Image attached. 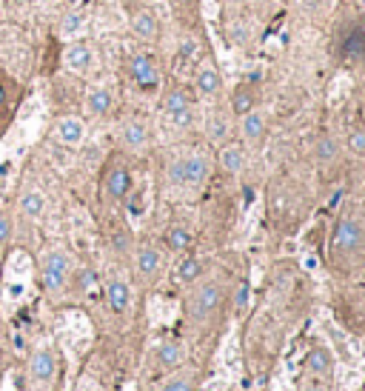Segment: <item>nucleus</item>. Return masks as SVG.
I'll list each match as a JSON object with an SVG mask.
<instances>
[{
  "mask_svg": "<svg viewBox=\"0 0 365 391\" xmlns=\"http://www.w3.org/2000/svg\"><path fill=\"white\" fill-rule=\"evenodd\" d=\"M72 277V257L63 249H52L40 260V286L49 294H60Z\"/></svg>",
  "mask_w": 365,
  "mask_h": 391,
  "instance_id": "nucleus-1",
  "label": "nucleus"
},
{
  "mask_svg": "<svg viewBox=\"0 0 365 391\" xmlns=\"http://www.w3.org/2000/svg\"><path fill=\"white\" fill-rule=\"evenodd\" d=\"M365 246V231L357 220L351 217H343L337 226H334V234H331V254L337 263L343 260H351L354 254H359Z\"/></svg>",
  "mask_w": 365,
  "mask_h": 391,
  "instance_id": "nucleus-2",
  "label": "nucleus"
},
{
  "mask_svg": "<svg viewBox=\"0 0 365 391\" xmlns=\"http://www.w3.org/2000/svg\"><path fill=\"white\" fill-rule=\"evenodd\" d=\"M20 103H23V86L6 69H0V137L12 129Z\"/></svg>",
  "mask_w": 365,
  "mask_h": 391,
  "instance_id": "nucleus-3",
  "label": "nucleus"
},
{
  "mask_svg": "<svg viewBox=\"0 0 365 391\" xmlns=\"http://www.w3.org/2000/svg\"><path fill=\"white\" fill-rule=\"evenodd\" d=\"M205 177H208V160L203 155L177 158L169 166V180L174 186H200Z\"/></svg>",
  "mask_w": 365,
  "mask_h": 391,
  "instance_id": "nucleus-4",
  "label": "nucleus"
},
{
  "mask_svg": "<svg viewBox=\"0 0 365 391\" xmlns=\"http://www.w3.org/2000/svg\"><path fill=\"white\" fill-rule=\"evenodd\" d=\"M126 72H129V80L140 89V92H155L160 86V66H157V60L146 52L129 57Z\"/></svg>",
  "mask_w": 365,
  "mask_h": 391,
  "instance_id": "nucleus-5",
  "label": "nucleus"
},
{
  "mask_svg": "<svg viewBox=\"0 0 365 391\" xmlns=\"http://www.w3.org/2000/svg\"><path fill=\"white\" fill-rule=\"evenodd\" d=\"M132 194V171L126 163L111 160L103 171V197L109 203H123Z\"/></svg>",
  "mask_w": 365,
  "mask_h": 391,
  "instance_id": "nucleus-6",
  "label": "nucleus"
},
{
  "mask_svg": "<svg viewBox=\"0 0 365 391\" xmlns=\"http://www.w3.org/2000/svg\"><path fill=\"white\" fill-rule=\"evenodd\" d=\"M337 57L343 60V63H351V66L365 60V26L362 23H348L340 32Z\"/></svg>",
  "mask_w": 365,
  "mask_h": 391,
  "instance_id": "nucleus-7",
  "label": "nucleus"
},
{
  "mask_svg": "<svg viewBox=\"0 0 365 391\" xmlns=\"http://www.w3.org/2000/svg\"><path fill=\"white\" fill-rule=\"evenodd\" d=\"M220 300H223V289L217 283L197 286L194 294L189 297V314L194 320H205V317H211L220 309Z\"/></svg>",
  "mask_w": 365,
  "mask_h": 391,
  "instance_id": "nucleus-8",
  "label": "nucleus"
},
{
  "mask_svg": "<svg viewBox=\"0 0 365 391\" xmlns=\"http://www.w3.org/2000/svg\"><path fill=\"white\" fill-rule=\"evenodd\" d=\"M63 66L75 75H86L91 66H95V49L83 40H72L63 49Z\"/></svg>",
  "mask_w": 365,
  "mask_h": 391,
  "instance_id": "nucleus-9",
  "label": "nucleus"
},
{
  "mask_svg": "<svg viewBox=\"0 0 365 391\" xmlns=\"http://www.w3.org/2000/svg\"><path fill=\"white\" fill-rule=\"evenodd\" d=\"M163 109H166V114L171 117L174 126H186L189 120H192V100H189V95L182 92V89H174V92L166 95Z\"/></svg>",
  "mask_w": 365,
  "mask_h": 391,
  "instance_id": "nucleus-10",
  "label": "nucleus"
},
{
  "mask_svg": "<svg viewBox=\"0 0 365 391\" xmlns=\"http://www.w3.org/2000/svg\"><path fill=\"white\" fill-rule=\"evenodd\" d=\"M54 137L63 146H80L83 137H86V123L80 117H72V114L57 117L54 120Z\"/></svg>",
  "mask_w": 365,
  "mask_h": 391,
  "instance_id": "nucleus-11",
  "label": "nucleus"
},
{
  "mask_svg": "<svg viewBox=\"0 0 365 391\" xmlns=\"http://www.w3.org/2000/svg\"><path fill=\"white\" fill-rule=\"evenodd\" d=\"M17 208H20V215H23V217L38 220V217H43V212H46V194H43L40 189H35V186H29V189L20 192V197H17Z\"/></svg>",
  "mask_w": 365,
  "mask_h": 391,
  "instance_id": "nucleus-12",
  "label": "nucleus"
},
{
  "mask_svg": "<svg viewBox=\"0 0 365 391\" xmlns=\"http://www.w3.org/2000/svg\"><path fill=\"white\" fill-rule=\"evenodd\" d=\"M54 369H57V363H54V354L49 348L35 351L32 360H29V374H32V380H38V383H49L54 377Z\"/></svg>",
  "mask_w": 365,
  "mask_h": 391,
  "instance_id": "nucleus-13",
  "label": "nucleus"
},
{
  "mask_svg": "<svg viewBox=\"0 0 365 391\" xmlns=\"http://www.w3.org/2000/svg\"><path fill=\"white\" fill-rule=\"evenodd\" d=\"M160 266H163V257H160V252H157L155 246H143V249H137L134 268H137V275H140V277L151 280V277H155V275L160 272Z\"/></svg>",
  "mask_w": 365,
  "mask_h": 391,
  "instance_id": "nucleus-14",
  "label": "nucleus"
},
{
  "mask_svg": "<svg viewBox=\"0 0 365 391\" xmlns=\"http://www.w3.org/2000/svg\"><path fill=\"white\" fill-rule=\"evenodd\" d=\"M86 109H88V114L103 117V114H109V112L114 109V95L109 92L106 86H95V89H91V92L86 95Z\"/></svg>",
  "mask_w": 365,
  "mask_h": 391,
  "instance_id": "nucleus-15",
  "label": "nucleus"
},
{
  "mask_svg": "<svg viewBox=\"0 0 365 391\" xmlns=\"http://www.w3.org/2000/svg\"><path fill=\"white\" fill-rule=\"evenodd\" d=\"M334 369V360H331V351L325 346H314L309 354H306V371L309 374H317V377H325L331 374Z\"/></svg>",
  "mask_w": 365,
  "mask_h": 391,
  "instance_id": "nucleus-16",
  "label": "nucleus"
},
{
  "mask_svg": "<svg viewBox=\"0 0 365 391\" xmlns=\"http://www.w3.org/2000/svg\"><path fill=\"white\" fill-rule=\"evenodd\" d=\"M106 300H109V306H111L114 314H123V312H129L132 291H129V286L123 280H111L106 286Z\"/></svg>",
  "mask_w": 365,
  "mask_h": 391,
  "instance_id": "nucleus-17",
  "label": "nucleus"
},
{
  "mask_svg": "<svg viewBox=\"0 0 365 391\" xmlns=\"http://www.w3.org/2000/svg\"><path fill=\"white\" fill-rule=\"evenodd\" d=\"M254 106H257V89L251 86V83H240L237 89H234V98H231V109H234V114H249V112H254Z\"/></svg>",
  "mask_w": 365,
  "mask_h": 391,
  "instance_id": "nucleus-18",
  "label": "nucleus"
},
{
  "mask_svg": "<svg viewBox=\"0 0 365 391\" xmlns=\"http://www.w3.org/2000/svg\"><path fill=\"white\" fill-rule=\"evenodd\" d=\"M132 29H134V35L137 38H155L157 35V17L155 12H148V9H137L132 15Z\"/></svg>",
  "mask_w": 365,
  "mask_h": 391,
  "instance_id": "nucleus-19",
  "label": "nucleus"
},
{
  "mask_svg": "<svg viewBox=\"0 0 365 391\" xmlns=\"http://www.w3.org/2000/svg\"><path fill=\"white\" fill-rule=\"evenodd\" d=\"M263 135H265V117L260 112L242 114V137L257 143V140H263Z\"/></svg>",
  "mask_w": 365,
  "mask_h": 391,
  "instance_id": "nucleus-20",
  "label": "nucleus"
},
{
  "mask_svg": "<svg viewBox=\"0 0 365 391\" xmlns=\"http://www.w3.org/2000/svg\"><path fill=\"white\" fill-rule=\"evenodd\" d=\"M182 357H186V348H182L180 343H163L157 348V363L163 369H177L182 363Z\"/></svg>",
  "mask_w": 365,
  "mask_h": 391,
  "instance_id": "nucleus-21",
  "label": "nucleus"
},
{
  "mask_svg": "<svg viewBox=\"0 0 365 391\" xmlns=\"http://www.w3.org/2000/svg\"><path fill=\"white\" fill-rule=\"evenodd\" d=\"M194 86H197V92H200V95H215L217 89L223 86V80H220L217 69L203 66V69L197 72V80H194Z\"/></svg>",
  "mask_w": 365,
  "mask_h": 391,
  "instance_id": "nucleus-22",
  "label": "nucleus"
},
{
  "mask_svg": "<svg viewBox=\"0 0 365 391\" xmlns=\"http://www.w3.org/2000/svg\"><path fill=\"white\" fill-rule=\"evenodd\" d=\"M123 143H126V148H143L148 143V129L140 120H132V123L123 126Z\"/></svg>",
  "mask_w": 365,
  "mask_h": 391,
  "instance_id": "nucleus-23",
  "label": "nucleus"
},
{
  "mask_svg": "<svg viewBox=\"0 0 365 391\" xmlns=\"http://www.w3.org/2000/svg\"><path fill=\"white\" fill-rule=\"evenodd\" d=\"M200 275H203V263L194 257H186L182 263H177V272H174L177 283H194Z\"/></svg>",
  "mask_w": 365,
  "mask_h": 391,
  "instance_id": "nucleus-24",
  "label": "nucleus"
},
{
  "mask_svg": "<svg viewBox=\"0 0 365 391\" xmlns=\"http://www.w3.org/2000/svg\"><path fill=\"white\" fill-rule=\"evenodd\" d=\"M166 246L171 249V252H182V249H189L192 246V234L182 229V226H171L169 231H166Z\"/></svg>",
  "mask_w": 365,
  "mask_h": 391,
  "instance_id": "nucleus-25",
  "label": "nucleus"
},
{
  "mask_svg": "<svg viewBox=\"0 0 365 391\" xmlns=\"http://www.w3.org/2000/svg\"><path fill=\"white\" fill-rule=\"evenodd\" d=\"M220 163H223L226 171L234 174V171L242 169V163H246V155H242V148H237V146H226L220 152Z\"/></svg>",
  "mask_w": 365,
  "mask_h": 391,
  "instance_id": "nucleus-26",
  "label": "nucleus"
},
{
  "mask_svg": "<svg viewBox=\"0 0 365 391\" xmlns=\"http://www.w3.org/2000/svg\"><path fill=\"white\" fill-rule=\"evenodd\" d=\"M75 286H77V291H83V294H88L91 289L98 286V275L91 272V268H77V275H75Z\"/></svg>",
  "mask_w": 365,
  "mask_h": 391,
  "instance_id": "nucleus-27",
  "label": "nucleus"
},
{
  "mask_svg": "<svg viewBox=\"0 0 365 391\" xmlns=\"http://www.w3.org/2000/svg\"><path fill=\"white\" fill-rule=\"evenodd\" d=\"M334 155H337V140L334 137H320L317 140V160L320 163H328V160H334Z\"/></svg>",
  "mask_w": 365,
  "mask_h": 391,
  "instance_id": "nucleus-28",
  "label": "nucleus"
},
{
  "mask_svg": "<svg viewBox=\"0 0 365 391\" xmlns=\"http://www.w3.org/2000/svg\"><path fill=\"white\" fill-rule=\"evenodd\" d=\"M12 237H15V220H12V215L0 212V246H6Z\"/></svg>",
  "mask_w": 365,
  "mask_h": 391,
  "instance_id": "nucleus-29",
  "label": "nucleus"
},
{
  "mask_svg": "<svg viewBox=\"0 0 365 391\" xmlns=\"http://www.w3.org/2000/svg\"><path fill=\"white\" fill-rule=\"evenodd\" d=\"M83 23H86L83 12H69V15H66V20H63V35H75Z\"/></svg>",
  "mask_w": 365,
  "mask_h": 391,
  "instance_id": "nucleus-30",
  "label": "nucleus"
},
{
  "mask_svg": "<svg viewBox=\"0 0 365 391\" xmlns=\"http://www.w3.org/2000/svg\"><path fill=\"white\" fill-rule=\"evenodd\" d=\"M160 391H194V388H192V380H189V377H174V380H169Z\"/></svg>",
  "mask_w": 365,
  "mask_h": 391,
  "instance_id": "nucleus-31",
  "label": "nucleus"
},
{
  "mask_svg": "<svg viewBox=\"0 0 365 391\" xmlns=\"http://www.w3.org/2000/svg\"><path fill=\"white\" fill-rule=\"evenodd\" d=\"M348 146H351L354 155H365V132H351Z\"/></svg>",
  "mask_w": 365,
  "mask_h": 391,
  "instance_id": "nucleus-32",
  "label": "nucleus"
},
{
  "mask_svg": "<svg viewBox=\"0 0 365 391\" xmlns=\"http://www.w3.org/2000/svg\"><path fill=\"white\" fill-rule=\"evenodd\" d=\"M171 3H174V9L180 12V17H182V15H192V12L197 9V0H171Z\"/></svg>",
  "mask_w": 365,
  "mask_h": 391,
  "instance_id": "nucleus-33",
  "label": "nucleus"
},
{
  "mask_svg": "<svg viewBox=\"0 0 365 391\" xmlns=\"http://www.w3.org/2000/svg\"><path fill=\"white\" fill-rule=\"evenodd\" d=\"M246 300H249V286H240L237 289V306L242 309V306H246Z\"/></svg>",
  "mask_w": 365,
  "mask_h": 391,
  "instance_id": "nucleus-34",
  "label": "nucleus"
},
{
  "mask_svg": "<svg viewBox=\"0 0 365 391\" xmlns=\"http://www.w3.org/2000/svg\"><path fill=\"white\" fill-rule=\"evenodd\" d=\"M302 391H328L323 383H309V385H302Z\"/></svg>",
  "mask_w": 365,
  "mask_h": 391,
  "instance_id": "nucleus-35",
  "label": "nucleus"
},
{
  "mask_svg": "<svg viewBox=\"0 0 365 391\" xmlns=\"http://www.w3.org/2000/svg\"><path fill=\"white\" fill-rule=\"evenodd\" d=\"M6 3H9V6H15V9H23V6L32 3V0H6Z\"/></svg>",
  "mask_w": 365,
  "mask_h": 391,
  "instance_id": "nucleus-36",
  "label": "nucleus"
},
{
  "mask_svg": "<svg viewBox=\"0 0 365 391\" xmlns=\"http://www.w3.org/2000/svg\"><path fill=\"white\" fill-rule=\"evenodd\" d=\"M223 129H226L223 123H215V132H211V137H220V135H223Z\"/></svg>",
  "mask_w": 365,
  "mask_h": 391,
  "instance_id": "nucleus-37",
  "label": "nucleus"
},
{
  "mask_svg": "<svg viewBox=\"0 0 365 391\" xmlns=\"http://www.w3.org/2000/svg\"><path fill=\"white\" fill-rule=\"evenodd\" d=\"M362 106H365V98H362Z\"/></svg>",
  "mask_w": 365,
  "mask_h": 391,
  "instance_id": "nucleus-38",
  "label": "nucleus"
},
{
  "mask_svg": "<svg viewBox=\"0 0 365 391\" xmlns=\"http://www.w3.org/2000/svg\"><path fill=\"white\" fill-rule=\"evenodd\" d=\"M362 6H365V0H362Z\"/></svg>",
  "mask_w": 365,
  "mask_h": 391,
  "instance_id": "nucleus-39",
  "label": "nucleus"
},
{
  "mask_svg": "<svg viewBox=\"0 0 365 391\" xmlns=\"http://www.w3.org/2000/svg\"><path fill=\"white\" fill-rule=\"evenodd\" d=\"M95 391H100V388H95Z\"/></svg>",
  "mask_w": 365,
  "mask_h": 391,
  "instance_id": "nucleus-40",
  "label": "nucleus"
}]
</instances>
